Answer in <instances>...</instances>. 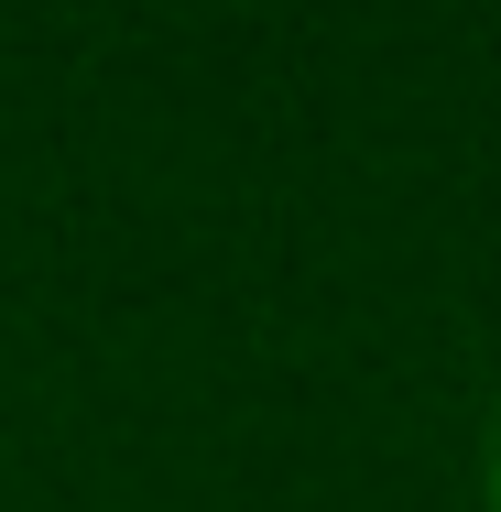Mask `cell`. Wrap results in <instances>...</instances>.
Segmentation results:
<instances>
[{"label": "cell", "instance_id": "cell-1", "mask_svg": "<svg viewBox=\"0 0 501 512\" xmlns=\"http://www.w3.org/2000/svg\"><path fill=\"white\" fill-rule=\"evenodd\" d=\"M480 491H491V512H501V393H491V425H480Z\"/></svg>", "mask_w": 501, "mask_h": 512}]
</instances>
